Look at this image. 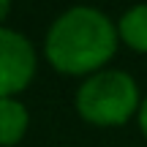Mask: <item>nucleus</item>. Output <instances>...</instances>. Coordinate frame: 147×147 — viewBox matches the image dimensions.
I'll return each instance as SVG.
<instances>
[{
  "mask_svg": "<svg viewBox=\"0 0 147 147\" xmlns=\"http://www.w3.org/2000/svg\"><path fill=\"white\" fill-rule=\"evenodd\" d=\"M117 27L93 5H71L47 30V60L63 74H95L117 49Z\"/></svg>",
  "mask_w": 147,
  "mask_h": 147,
  "instance_id": "obj_1",
  "label": "nucleus"
},
{
  "mask_svg": "<svg viewBox=\"0 0 147 147\" xmlns=\"http://www.w3.org/2000/svg\"><path fill=\"white\" fill-rule=\"evenodd\" d=\"M76 112L93 125H123L139 115V84L131 74L104 68L95 71L76 90Z\"/></svg>",
  "mask_w": 147,
  "mask_h": 147,
  "instance_id": "obj_2",
  "label": "nucleus"
},
{
  "mask_svg": "<svg viewBox=\"0 0 147 147\" xmlns=\"http://www.w3.org/2000/svg\"><path fill=\"white\" fill-rule=\"evenodd\" d=\"M36 49L30 38L16 30L0 27V98H16V93L33 82Z\"/></svg>",
  "mask_w": 147,
  "mask_h": 147,
  "instance_id": "obj_3",
  "label": "nucleus"
},
{
  "mask_svg": "<svg viewBox=\"0 0 147 147\" xmlns=\"http://www.w3.org/2000/svg\"><path fill=\"white\" fill-rule=\"evenodd\" d=\"M27 125H30V115L27 106L19 98H0V144L11 147L22 142Z\"/></svg>",
  "mask_w": 147,
  "mask_h": 147,
  "instance_id": "obj_4",
  "label": "nucleus"
},
{
  "mask_svg": "<svg viewBox=\"0 0 147 147\" xmlns=\"http://www.w3.org/2000/svg\"><path fill=\"white\" fill-rule=\"evenodd\" d=\"M117 36L136 52H147V3H136L120 16Z\"/></svg>",
  "mask_w": 147,
  "mask_h": 147,
  "instance_id": "obj_5",
  "label": "nucleus"
},
{
  "mask_svg": "<svg viewBox=\"0 0 147 147\" xmlns=\"http://www.w3.org/2000/svg\"><path fill=\"white\" fill-rule=\"evenodd\" d=\"M139 128H142V134L147 136V95H144V101H142V106H139Z\"/></svg>",
  "mask_w": 147,
  "mask_h": 147,
  "instance_id": "obj_6",
  "label": "nucleus"
},
{
  "mask_svg": "<svg viewBox=\"0 0 147 147\" xmlns=\"http://www.w3.org/2000/svg\"><path fill=\"white\" fill-rule=\"evenodd\" d=\"M11 11V0H0V22L5 19V14Z\"/></svg>",
  "mask_w": 147,
  "mask_h": 147,
  "instance_id": "obj_7",
  "label": "nucleus"
}]
</instances>
